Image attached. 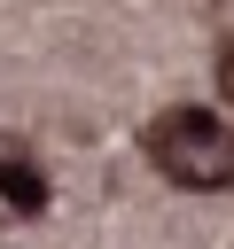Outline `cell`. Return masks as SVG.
I'll return each mask as SVG.
<instances>
[{
  "label": "cell",
  "instance_id": "cell-1",
  "mask_svg": "<svg viewBox=\"0 0 234 249\" xmlns=\"http://www.w3.org/2000/svg\"><path fill=\"white\" fill-rule=\"evenodd\" d=\"M140 148H148V163L172 187H234V132L211 109H164V117H148Z\"/></svg>",
  "mask_w": 234,
  "mask_h": 249
},
{
  "label": "cell",
  "instance_id": "cell-2",
  "mask_svg": "<svg viewBox=\"0 0 234 249\" xmlns=\"http://www.w3.org/2000/svg\"><path fill=\"white\" fill-rule=\"evenodd\" d=\"M0 187H8V210H16V218H39V210H47V179L31 171V156H23V148H8V156H0Z\"/></svg>",
  "mask_w": 234,
  "mask_h": 249
},
{
  "label": "cell",
  "instance_id": "cell-3",
  "mask_svg": "<svg viewBox=\"0 0 234 249\" xmlns=\"http://www.w3.org/2000/svg\"><path fill=\"white\" fill-rule=\"evenodd\" d=\"M218 93H226V101H234V39H226V47H218Z\"/></svg>",
  "mask_w": 234,
  "mask_h": 249
}]
</instances>
